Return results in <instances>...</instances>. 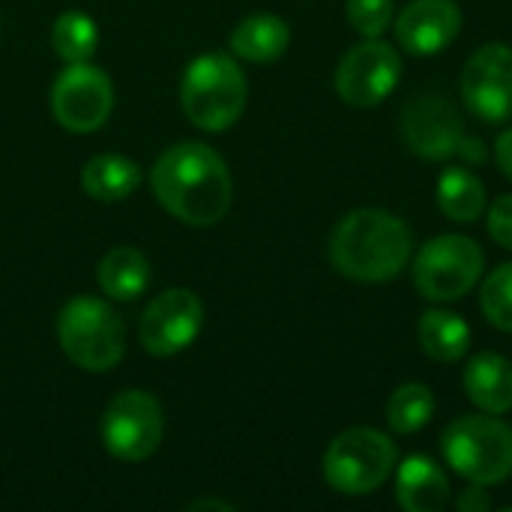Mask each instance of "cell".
Returning <instances> with one entry per match:
<instances>
[{"mask_svg": "<svg viewBox=\"0 0 512 512\" xmlns=\"http://www.w3.org/2000/svg\"><path fill=\"white\" fill-rule=\"evenodd\" d=\"M156 201L192 228L216 225L234 198V183L225 159L198 141L168 147L150 171Z\"/></svg>", "mask_w": 512, "mask_h": 512, "instance_id": "cell-1", "label": "cell"}, {"mask_svg": "<svg viewBox=\"0 0 512 512\" xmlns=\"http://www.w3.org/2000/svg\"><path fill=\"white\" fill-rule=\"evenodd\" d=\"M411 231L408 225L375 207L348 213L330 237L333 267L354 282L378 285L396 279L411 258Z\"/></svg>", "mask_w": 512, "mask_h": 512, "instance_id": "cell-2", "label": "cell"}, {"mask_svg": "<svg viewBox=\"0 0 512 512\" xmlns=\"http://www.w3.org/2000/svg\"><path fill=\"white\" fill-rule=\"evenodd\" d=\"M180 102L186 117L204 132L231 129L246 108V75L231 54L207 51L183 72Z\"/></svg>", "mask_w": 512, "mask_h": 512, "instance_id": "cell-3", "label": "cell"}, {"mask_svg": "<svg viewBox=\"0 0 512 512\" xmlns=\"http://www.w3.org/2000/svg\"><path fill=\"white\" fill-rule=\"evenodd\" d=\"M57 342L84 372H108L126 354V333L117 312L90 294L72 297L57 315Z\"/></svg>", "mask_w": 512, "mask_h": 512, "instance_id": "cell-4", "label": "cell"}, {"mask_svg": "<svg viewBox=\"0 0 512 512\" xmlns=\"http://www.w3.org/2000/svg\"><path fill=\"white\" fill-rule=\"evenodd\" d=\"M441 453L468 483H504L512 474V429L498 414L459 417L444 429Z\"/></svg>", "mask_w": 512, "mask_h": 512, "instance_id": "cell-5", "label": "cell"}, {"mask_svg": "<svg viewBox=\"0 0 512 512\" xmlns=\"http://www.w3.org/2000/svg\"><path fill=\"white\" fill-rule=\"evenodd\" d=\"M396 471V444L369 426H357L333 438L324 453V480L339 495H372Z\"/></svg>", "mask_w": 512, "mask_h": 512, "instance_id": "cell-6", "label": "cell"}, {"mask_svg": "<svg viewBox=\"0 0 512 512\" xmlns=\"http://www.w3.org/2000/svg\"><path fill=\"white\" fill-rule=\"evenodd\" d=\"M486 255L465 234H441L414 258V285L432 303L462 300L483 276Z\"/></svg>", "mask_w": 512, "mask_h": 512, "instance_id": "cell-7", "label": "cell"}, {"mask_svg": "<svg viewBox=\"0 0 512 512\" xmlns=\"http://www.w3.org/2000/svg\"><path fill=\"white\" fill-rule=\"evenodd\" d=\"M99 435L114 459L144 462L159 450L165 435L162 405L144 390H123L108 402Z\"/></svg>", "mask_w": 512, "mask_h": 512, "instance_id": "cell-8", "label": "cell"}, {"mask_svg": "<svg viewBox=\"0 0 512 512\" xmlns=\"http://www.w3.org/2000/svg\"><path fill=\"white\" fill-rule=\"evenodd\" d=\"M114 108V84L93 63H69L51 87V111L66 132L90 135L105 126Z\"/></svg>", "mask_w": 512, "mask_h": 512, "instance_id": "cell-9", "label": "cell"}, {"mask_svg": "<svg viewBox=\"0 0 512 512\" xmlns=\"http://www.w3.org/2000/svg\"><path fill=\"white\" fill-rule=\"evenodd\" d=\"M402 78V57L390 42L366 39L354 45L336 66V93L354 108L381 105Z\"/></svg>", "mask_w": 512, "mask_h": 512, "instance_id": "cell-10", "label": "cell"}, {"mask_svg": "<svg viewBox=\"0 0 512 512\" xmlns=\"http://www.w3.org/2000/svg\"><path fill=\"white\" fill-rule=\"evenodd\" d=\"M462 102L483 123L512 117V48L489 42L477 48L462 69Z\"/></svg>", "mask_w": 512, "mask_h": 512, "instance_id": "cell-11", "label": "cell"}, {"mask_svg": "<svg viewBox=\"0 0 512 512\" xmlns=\"http://www.w3.org/2000/svg\"><path fill=\"white\" fill-rule=\"evenodd\" d=\"M402 135L411 153L429 162L459 156L465 141V123L459 108L444 93H420L402 111Z\"/></svg>", "mask_w": 512, "mask_h": 512, "instance_id": "cell-12", "label": "cell"}, {"mask_svg": "<svg viewBox=\"0 0 512 512\" xmlns=\"http://www.w3.org/2000/svg\"><path fill=\"white\" fill-rule=\"evenodd\" d=\"M204 327V306L195 291L171 288L150 300L141 315L138 336L147 354L174 357L186 351Z\"/></svg>", "mask_w": 512, "mask_h": 512, "instance_id": "cell-13", "label": "cell"}, {"mask_svg": "<svg viewBox=\"0 0 512 512\" xmlns=\"http://www.w3.org/2000/svg\"><path fill=\"white\" fill-rule=\"evenodd\" d=\"M462 9L456 0H411L396 15V39L408 54L429 57L456 42Z\"/></svg>", "mask_w": 512, "mask_h": 512, "instance_id": "cell-14", "label": "cell"}, {"mask_svg": "<svg viewBox=\"0 0 512 512\" xmlns=\"http://www.w3.org/2000/svg\"><path fill=\"white\" fill-rule=\"evenodd\" d=\"M396 501L408 512H438L450 504V480L429 456H411L396 471Z\"/></svg>", "mask_w": 512, "mask_h": 512, "instance_id": "cell-15", "label": "cell"}, {"mask_svg": "<svg viewBox=\"0 0 512 512\" xmlns=\"http://www.w3.org/2000/svg\"><path fill=\"white\" fill-rule=\"evenodd\" d=\"M468 399L486 414L512 411V363L501 354H474L462 375Z\"/></svg>", "mask_w": 512, "mask_h": 512, "instance_id": "cell-16", "label": "cell"}, {"mask_svg": "<svg viewBox=\"0 0 512 512\" xmlns=\"http://www.w3.org/2000/svg\"><path fill=\"white\" fill-rule=\"evenodd\" d=\"M288 45H291V27L270 12H255L243 18L231 33L234 57H243L249 63H273L288 51Z\"/></svg>", "mask_w": 512, "mask_h": 512, "instance_id": "cell-17", "label": "cell"}, {"mask_svg": "<svg viewBox=\"0 0 512 512\" xmlns=\"http://www.w3.org/2000/svg\"><path fill=\"white\" fill-rule=\"evenodd\" d=\"M96 279H99V288L105 291V297L132 303L150 285V261L135 246H114L102 255Z\"/></svg>", "mask_w": 512, "mask_h": 512, "instance_id": "cell-18", "label": "cell"}, {"mask_svg": "<svg viewBox=\"0 0 512 512\" xmlns=\"http://www.w3.org/2000/svg\"><path fill=\"white\" fill-rule=\"evenodd\" d=\"M81 186L93 201L114 204L129 198L141 186V168L120 153H102L87 159V165L81 168Z\"/></svg>", "mask_w": 512, "mask_h": 512, "instance_id": "cell-19", "label": "cell"}, {"mask_svg": "<svg viewBox=\"0 0 512 512\" xmlns=\"http://www.w3.org/2000/svg\"><path fill=\"white\" fill-rule=\"evenodd\" d=\"M417 336H420V348L438 363H456L471 348V327L465 324L462 315L447 309L423 312L417 324Z\"/></svg>", "mask_w": 512, "mask_h": 512, "instance_id": "cell-20", "label": "cell"}, {"mask_svg": "<svg viewBox=\"0 0 512 512\" xmlns=\"http://www.w3.org/2000/svg\"><path fill=\"white\" fill-rule=\"evenodd\" d=\"M489 195L480 177L468 168H447L438 180V207L453 222H477L486 213Z\"/></svg>", "mask_w": 512, "mask_h": 512, "instance_id": "cell-21", "label": "cell"}, {"mask_svg": "<svg viewBox=\"0 0 512 512\" xmlns=\"http://www.w3.org/2000/svg\"><path fill=\"white\" fill-rule=\"evenodd\" d=\"M51 48L66 63H84L99 48V27L90 15L69 9L51 27Z\"/></svg>", "mask_w": 512, "mask_h": 512, "instance_id": "cell-22", "label": "cell"}, {"mask_svg": "<svg viewBox=\"0 0 512 512\" xmlns=\"http://www.w3.org/2000/svg\"><path fill=\"white\" fill-rule=\"evenodd\" d=\"M435 417V396L426 384H402L387 402V426L399 435L420 432Z\"/></svg>", "mask_w": 512, "mask_h": 512, "instance_id": "cell-23", "label": "cell"}, {"mask_svg": "<svg viewBox=\"0 0 512 512\" xmlns=\"http://www.w3.org/2000/svg\"><path fill=\"white\" fill-rule=\"evenodd\" d=\"M480 309L486 321L504 333H512V264H501L480 291Z\"/></svg>", "mask_w": 512, "mask_h": 512, "instance_id": "cell-24", "label": "cell"}, {"mask_svg": "<svg viewBox=\"0 0 512 512\" xmlns=\"http://www.w3.org/2000/svg\"><path fill=\"white\" fill-rule=\"evenodd\" d=\"M345 15L360 36L375 39L396 21V0H345Z\"/></svg>", "mask_w": 512, "mask_h": 512, "instance_id": "cell-25", "label": "cell"}, {"mask_svg": "<svg viewBox=\"0 0 512 512\" xmlns=\"http://www.w3.org/2000/svg\"><path fill=\"white\" fill-rule=\"evenodd\" d=\"M486 222H489L486 228H489L492 240H495L498 246H504V249H512V195H501V198L492 204Z\"/></svg>", "mask_w": 512, "mask_h": 512, "instance_id": "cell-26", "label": "cell"}, {"mask_svg": "<svg viewBox=\"0 0 512 512\" xmlns=\"http://www.w3.org/2000/svg\"><path fill=\"white\" fill-rule=\"evenodd\" d=\"M459 512H486L492 510V495L486 492L483 483H471L459 498H456Z\"/></svg>", "mask_w": 512, "mask_h": 512, "instance_id": "cell-27", "label": "cell"}, {"mask_svg": "<svg viewBox=\"0 0 512 512\" xmlns=\"http://www.w3.org/2000/svg\"><path fill=\"white\" fill-rule=\"evenodd\" d=\"M495 162L501 168V174L512 180V129H504L495 141Z\"/></svg>", "mask_w": 512, "mask_h": 512, "instance_id": "cell-28", "label": "cell"}, {"mask_svg": "<svg viewBox=\"0 0 512 512\" xmlns=\"http://www.w3.org/2000/svg\"><path fill=\"white\" fill-rule=\"evenodd\" d=\"M459 156H462L468 165H483V162H489V147H486L480 138L465 135V141H462V147H459Z\"/></svg>", "mask_w": 512, "mask_h": 512, "instance_id": "cell-29", "label": "cell"}, {"mask_svg": "<svg viewBox=\"0 0 512 512\" xmlns=\"http://www.w3.org/2000/svg\"><path fill=\"white\" fill-rule=\"evenodd\" d=\"M186 510L192 512H201V510H222V512H234V504H225V501H213V498H207V501H192Z\"/></svg>", "mask_w": 512, "mask_h": 512, "instance_id": "cell-30", "label": "cell"}]
</instances>
